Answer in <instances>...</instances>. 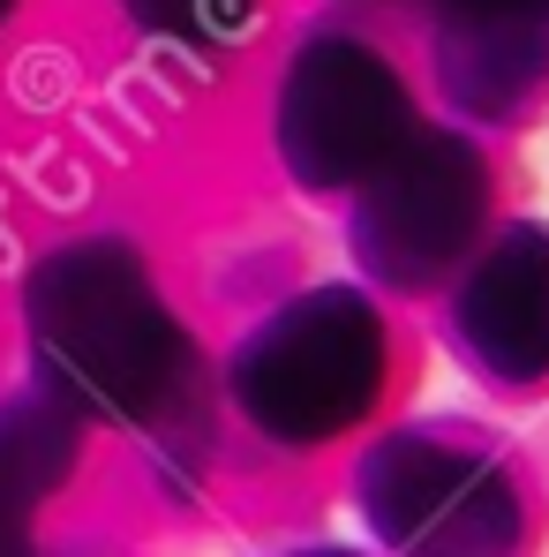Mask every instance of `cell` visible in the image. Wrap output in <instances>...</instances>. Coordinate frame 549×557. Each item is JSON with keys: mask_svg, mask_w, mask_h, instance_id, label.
Here are the masks:
<instances>
[{"mask_svg": "<svg viewBox=\"0 0 549 557\" xmlns=\"http://www.w3.org/2000/svg\"><path fill=\"white\" fill-rule=\"evenodd\" d=\"M30 339L38 370L98 414L151 407L174 370V332L121 249H68L30 278Z\"/></svg>", "mask_w": 549, "mask_h": 557, "instance_id": "6da1fadb", "label": "cell"}, {"mask_svg": "<svg viewBox=\"0 0 549 557\" xmlns=\"http://www.w3.org/2000/svg\"><path fill=\"white\" fill-rule=\"evenodd\" d=\"M459 15H474L482 30H520L527 15H549V0H452Z\"/></svg>", "mask_w": 549, "mask_h": 557, "instance_id": "277c9868", "label": "cell"}, {"mask_svg": "<svg viewBox=\"0 0 549 557\" xmlns=\"http://www.w3.org/2000/svg\"><path fill=\"white\" fill-rule=\"evenodd\" d=\"M61 467H68V430L46 407L0 414V557H23V520L61 482Z\"/></svg>", "mask_w": 549, "mask_h": 557, "instance_id": "7a4b0ae2", "label": "cell"}, {"mask_svg": "<svg viewBox=\"0 0 549 557\" xmlns=\"http://www.w3.org/2000/svg\"><path fill=\"white\" fill-rule=\"evenodd\" d=\"M8 8H15V0H0V15H8Z\"/></svg>", "mask_w": 549, "mask_h": 557, "instance_id": "5b68a950", "label": "cell"}, {"mask_svg": "<svg viewBox=\"0 0 549 557\" xmlns=\"http://www.w3.org/2000/svg\"><path fill=\"white\" fill-rule=\"evenodd\" d=\"M128 15L174 38H226L249 15V0H128Z\"/></svg>", "mask_w": 549, "mask_h": 557, "instance_id": "3957f363", "label": "cell"}]
</instances>
